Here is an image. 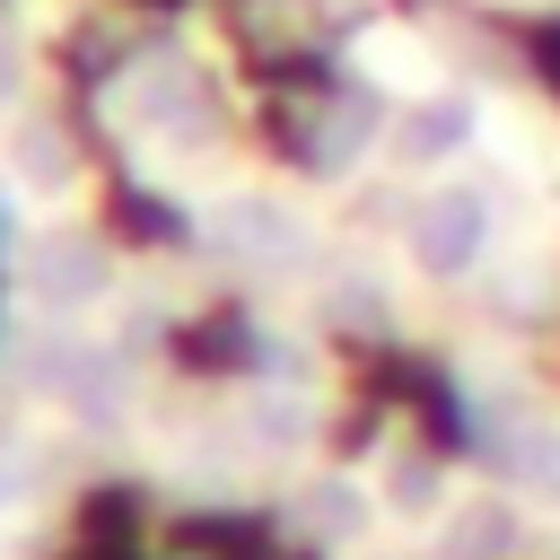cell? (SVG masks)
<instances>
[{"label":"cell","mask_w":560,"mask_h":560,"mask_svg":"<svg viewBox=\"0 0 560 560\" xmlns=\"http://www.w3.org/2000/svg\"><path fill=\"white\" fill-rule=\"evenodd\" d=\"M481 245H490V201H481L472 184L420 192V210H411V254H420V271H472Z\"/></svg>","instance_id":"6da1fadb"},{"label":"cell","mask_w":560,"mask_h":560,"mask_svg":"<svg viewBox=\"0 0 560 560\" xmlns=\"http://www.w3.org/2000/svg\"><path fill=\"white\" fill-rule=\"evenodd\" d=\"M26 280H35V298H52V306H88V298H105L114 262H105V245H96V236H79V228H52V236H35V254H26Z\"/></svg>","instance_id":"7a4b0ae2"},{"label":"cell","mask_w":560,"mask_h":560,"mask_svg":"<svg viewBox=\"0 0 560 560\" xmlns=\"http://www.w3.org/2000/svg\"><path fill=\"white\" fill-rule=\"evenodd\" d=\"M210 245H219V254H245V262H298V254H306L298 219H289L280 201H254V192L210 210Z\"/></svg>","instance_id":"3957f363"},{"label":"cell","mask_w":560,"mask_h":560,"mask_svg":"<svg viewBox=\"0 0 560 560\" xmlns=\"http://www.w3.org/2000/svg\"><path fill=\"white\" fill-rule=\"evenodd\" d=\"M52 368H61L52 385H61L79 411H114V402H122V368H114V350H61Z\"/></svg>","instance_id":"277c9868"},{"label":"cell","mask_w":560,"mask_h":560,"mask_svg":"<svg viewBox=\"0 0 560 560\" xmlns=\"http://www.w3.org/2000/svg\"><path fill=\"white\" fill-rule=\"evenodd\" d=\"M508 542H516V508H455L438 551H446V560H499Z\"/></svg>","instance_id":"5b68a950"},{"label":"cell","mask_w":560,"mask_h":560,"mask_svg":"<svg viewBox=\"0 0 560 560\" xmlns=\"http://www.w3.org/2000/svg\"><path fill=\"white\" fill-rule=\"evenodd\" d=\"M472 140V105L464 96H429L411 122H402V149L411 158H446V149H464Z\"/></svg>","instance_id":"8992f818"},{"label":"cell","mask_w":560,"mask_h":560,"mask_svg":"<svg viewBox=\"0 0 560 560\" xmlns=\"http://www.w3.org/2000/svg\"><path fill=\"white\" fill-rule=\"evenodd\" d=\"M368 131H376V88H359V96H341V105L324 114V131H315L306 149H315V166H350V149H359Z\"/></svg>","instance_id":"52a82bcc"},{"label":"cell","mask_w":560,"mask_h":560,"mask_svg":"<svg viewBox=\"0 0 560 560\" xmlns=\"http://www.w3.org/2000/svg\"><path fill=\"white\" fill-rule=\"evenodd\" d=\"M18 166H26V184H70L61 131H52V122H26V131H18Z\"/></svg>","instance_id":"ba28073f"},{"label":"cell","mask_w":560,"mask_h":560,"mask_svg":"<svg viewBox=\"0 0 560 560\" xmlns=\"http://www.w3.org/2000/svg\"><path fill=\"white\" fill-rule=\"evenodd\" d=\"M245 429H254V446H298V438H306V402L254 394V402H245Z\"/></svg>","instance_id":"9c48e42d"},{"label":"cell","mask_w":560,"mask_h":560,"mask_svg":"<svg viewBox=\"0 0 560 560\" xmlns=\"http://www.w3.org/2000/svg\"><path fill=\"white\" fill-rule=\"evenodd\" d=\"M359 516H368V508H359L350 481H315V490H306V525H315V534H350Z\"/></svg>","instance_id":"30bf717a"},{"label":"cell","mask_w":560,"mask_h":560,"mask_svg":"<svg viewBox=\"0 0 560 560\" xmlns=\"http://www.w3.org/2000/svg\"><path fill=\"white\" fill-rule=\"evenodd\" d=\"M332 315H341V324H359V332H385V306H376V289H368V280H341Z\"/></svg>","instance_id":"8fae6325"},{"label":"cell","mask_w":560,"mask_h":560,"mask_svg":"<svg viewBox=\"0 0 560 560\" xmlns=\"http://www.w3.org/2000/svg\"><path fill=\"white\" fill-rule=\"evenodd\" d=\"M394 499H402V508L438 499V464H394Z\"/></svg>","instance_id":"7c38bea8"},{"label":"cell","mask_w":560,"mask_h":560,"mask_svg":"<svg viewBox=\"0 0 560 560\" xmlns=\"http://www.w3.org/2000/svg\"><path fill=\"white\" fill-rule=\"evenodd\" d=\"M516 464H525L542 490H560V438H534V446H516Z\"/></svg>","instance_id":"4fadbf2b"},{"label":"cell","mask_w":560,"mask_h":560,"mask_svg":"<svg viewBox=\"0 0 560 560\" xmlns=\"http://www.w3.org/2000/svg\"><path fill=\"white\" fill-rule=\"evenodd\" d=\"M9 88H18V44L0 35V105H9Z\"/></svg>","instance_id":"5bb4252c"},{"label":"cell","mask_w":560,"mask_h":560,"mask_svg":"<svg viewBox=\"0 0 560 560\" xmlns=\"http://www.w3.org/2000/svg\"><path fill=\"white\" fill-rule=\"evenodd\" d=\"M9 245H18V201L0 192V254H9Z\"/></svg>","instance_id":"9a60e30c"},{"label":"cell","mask_w":560,"mask_h":560,"mask_svg":"<svg viewBox=\"0 0 560 560\" xmlns=\"http://www.w3.org/2000/svg\"><path fill=\"white\" fill-rule=\"evenodd\" d=\"M0 490H9V481H0Z\"/></svg>","instance_id":"2e32d148"}]
</instances>
